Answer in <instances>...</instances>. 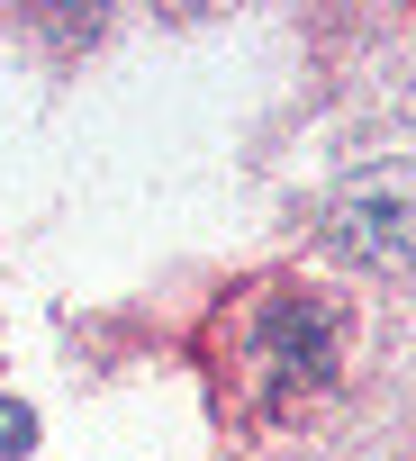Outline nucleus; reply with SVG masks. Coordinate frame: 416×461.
Here are the masks:
<instances>
[{
  "label": "nucleus",
  "instance_id": "obj_2",
  "mask_svg": "<svg viewBox=\"0 0 416 461\" xmlns=\"http://www.w3.org/2000/svg\"><path fill=\"white\" fill-rule=\"evenodd\" d=\"M335 362H344V317H335L326 299L290 290V299L263 308V326H254V380H263L272 407L317 398V389L335 380Z\"/></svg>",
  "mask_w": 416,
  "mask_h": 461
},
{
  "label": "nucleus",
  "instance_id": "obj_3",
  "mask_svg": "<svg viewBox=\"0 0 416 461\" xmlns=\"http://www.w3.org/2000/svg\"><path fill=\"white\" fill-rule=\"evenodd\" d=\"M28 443H37V416H28L19 398H0V461H19Z\"/></svg>",
  "mask_w": 416,
  "mask_h": 461
},
{
  "label": "nucleus",
  "instance_id": "obj_1",
  "mask_svg": "<svg viewBox=\"0 0 416 461\" xmlns=\"http://www.w3.org/2000/svg\"><path fill=\"white\" fill-rule=\"evenodd\" d=\"M326 254L353 272H407L416 263V154H371L326 199Z\"/></svg>",
  "mask_w": 416,
  "mask_h": 461
}]
</instances>
